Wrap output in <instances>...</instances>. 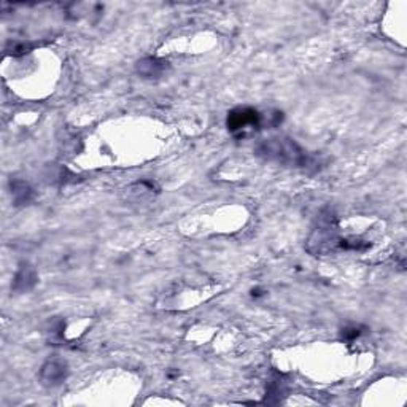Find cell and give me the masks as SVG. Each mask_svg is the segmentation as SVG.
Segmentation results:
<instances>
[{"mask_svg": "<svg viewBox=\"0 0 407 407\" xmlns=\"http://www.w3.org/2000/svg\"><path fill=\"white\" fill-rule=\"evenodd\" d=\"M373 247V243L360 237L340 236L338 229V218L331 208L320 213L317 226L312 229L307 239L309 253L315 256H328L339 252H366Z\"/></svg>", "mask_w": 407, "mask_h": 407, "instance_id": "6da1fadb", "label": "cell"}, {"mask_svg": "<svg viewBox=\"0 0 407 407\" xmlns=\"http://www.w3.org/2000/svg\"><path fill=\"white\" fill-rule=\"evenodd\" d=\"M254 155L264 161L307 172H318L324 167L322 156L304 150L298 142L288 137H271L261 140L254 148Z\"/></svg>", "mask_w": 407, "mask_h": 407, "instance_id": "7a4b0ae2", "label": "cell"}, {"mask_svg": "<svg viewBox=\"0 0 407 407\" xmlns=\"http://www.w3.org/2000/svg\"><path fill=\"white\" fill-rule=\"evenodd\" d=\"M283 123V113L278 110H269L261 113L258 109L243 105L236 107L226 116L229 134L239 140L250 139L263 129H276Z\"/></svg>", "mask_w": 407, "mask_h": 407, "instance_id": "3957f363", "label": "cell"}, {"mask_svg": "<svg viewBox=\"0 0 407 407\" xmlns=\"http://www.w3.org/2000/svg\"><path fill=\"white\" fill-rule=\"evenodd\" d=\"M69 369L67 364L60 360H50L42 366L38 373L40 384L43 386H58L63 384V382L67 379Z\"/></svg>", "mask_w": 407, "mask_h": 407, "instance_id": "277c9868", "label": "cell"}, {"mask_svg": "<svg viewBox=\"0 0 407 407\" xmlns=\"http://www.w3.org/2000/svg\"><path fill=\"white\" fill-rule=\"evenodd\" d=\"M135 69H137V74H139L142 78L157 80L170 69V65H169V60L153 58V56H150V58H144L142 60H139L135 65Z\"/></svg>", "mask_w": 407, "mask_h": 407, "instance_id": "5b68a950", "label": "cell"}, {"mask_svg": "<svg viewBox=\"0 0 407 407\" xmlns=\"http://www.w3.org/2000/svg\"><path fill=\"white\" fill-rule=\"evenodd\" d=\"M37 271H35V267L32 264L29 263H23L19 264L18 271H16V276L13 278V285H12V289L14 293H28L32 289L35 285H37Z\"/></svg>", "mask_w": 407, "mask_h": 407, "instance_id": "8992f818", "label": "cell"}, {"mask_svg": "<svg viewBox=\"0 0 407 407\" xmlns=\"http://www.w3.org/2000/svg\"><path fill=\"white\" fill-rule=\"evenodd\" d=\"M10 190H12L14 206H28V204L34 199L32 186H30L28 182L21 180V178H14V180L10 182Z\"/></svg>", "mask_w": 407, "mask_h": 407, "instance_id": "52a82bcc", "label": "cell"}, {"mask_svg": "<svg viewBox=\"0 0 407 407\" xmlns=\"http://www.w3.org/2000/svg\"><path fill=\"white\" fill-rule=\"evenodd\" d=\"M363 333H364L363 327H358V324H349V327H345L342 329V339L350 340V342H352V340L358 339Z\"/></svg>", "mask_w": 407, "mask_h": 407, "instance_id": "ba28073f", "label": "cell"}, {"mask_svg": "<svg viewBox=\"0 0 407 407\" xmlns=\"http://www.w3.org/2000/svg\"><path fill=\"white\" fill-rule=\"evenodd\" d=\"M29 50H30V45L29 43H13V47H12V53L14 54V56H21V54H25V53H29Z\"/></svg>", "mask_w": 407, "mask_h": 407, "instance_id": "9c48e42d", "label": "cell"}, {"mask_svg": "<svg viewBox=\"0 0 407 407\" xmlns=\"http://www.w3.org/2000/svg\"><path fill=\"white\" fill-rule=\"evenodd\" d=\"M261 294H263V293H261V289H259V288L252 289V296H256V298H258V296H261Z\"/></svg>", "mask_w": 407, "mask_h": 407, "instance_id": "30bf717a", "label": "cell"}]
</instances>
